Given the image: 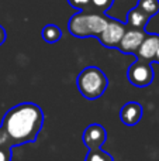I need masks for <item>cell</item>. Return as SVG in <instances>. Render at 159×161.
Segmentation results:
<instances>
[{
	"instance_id": "2e32d148",
	"label": "cell",
	"mask_w": 159,
	"mask_h": 161,
	"mask_svg": "<svg viewBox=\"0 0 159 161\" xmlns=\"http://www.w3.org/2000/svg\"><path fill=\"white\" fill-rule=\"evenodd\" d=\"M13 153H11V147L3 146L0 147V161H11Z\"/></svg>"
},
{
	"instance_id": "6da1fadb",
	"label": "cell",
	"mask_w": 159,
	"mask_h": 161,
	"mask_svg": "<svg viewBox=\"0 0 159 161\" xmlns=\"http://www.w3.org/2000/svg\"><path fill=\"white\" fill-rule=\"evenodd\" d=\"M44 126V112L37 103L24 102L10 108L2 120L8 147L33 143Z\"/></svg>"
},
{
	"instance_id": "4fadbf2b",
	"label": "cell",
	"mask_w": 159,
	"mask_h": 161,
	"mask_svg": "<svg viewBox=\"0 0 159 161\" xmlns=\"http://www.w3.org/2000/svg\"><path fill=\"white\" fill-rule=\"evenodd\" d=\"M85 161H114L113 156L101 148H90L86 154Z\"/></svg>"
},
{
	"instance_id": "5b68a950",
	"label": "cell",
	"mask_w": 159,
	"mask_h": 161,
	"mask_svg": "<svg viewBox=\"0 0 159 161\" xmlns=\"http://www.w3.org/2000/svg\"><path fill=\"white\" fill-rule=\"evenodd\" d=\"M126 30H127V27L123 21L115 20V19H110L106 28L99 34L97 40L106 48H117L121 38H123L124 33H126Z\"/></svg>"
},
{
	"instance_id": "30bf717a",
	"label": "cell",
	"mask_w": 159,
	"mask_h": 161,
	"mask_svg": "<svg viewBox=\"0 0 159 161\" xmlns=\"http://www.w3.org/2000/svg\"><path fill=\"white\" fill-rule=\"evenodd\" d=\"M151 20V17L146 13H144L138 6L132 7L131 10L127 13V24L130 28H135V30H145L148 21Z\"/></svg>"
},
{
	"instance_id": "52a82bcc",
	"label": "cell",
	"mask_w": 159,
	"mask_h": 161,
	"mask_svg": "<svg viewBox=\"0 0 159 161\" xmlns=\"http://www.w3.org/2000/svg\"><path fill=\"white\" fill-rule=\"evenodd\" d=\"M83 140L85 146L87 148H101L103 144L107 142V131L99 123H92L86 127V130L83 131Z\"/></svg>"
},
{
	"instance_id": "7a4b0ae2",
	"label": "cell",
	"mask_w": 159,
	"mask_h": 161,
	"mask_svg": "<svg viewBox=\"0 0 159 161\" xmlns=\"http://www.w3.org/2000/svg\"><path fill=\"white\" fill-rule=\"evenodd\" d=\"M109 17L106 14H100L96 11H79L73 14L68 21V31L76 38H89L96 37L106 28L109 23Z\"/></svg>"
},
{
	"instance_id": "277c9868",
	"label": "cell",
	"mask_w": 159,
	"mask_h": 161,
	"mask_svg": "<svg viewBox=\"0 0 159 161\" xmlns=\"http://www.w3.org/2000/svg\"><path fill=\"white\" fill-rule=\"evenodd\" d=\"M127 78H128L131 85L137 86V88L149 86L154 82V78H155L151 62L137 58V61H134L130 65L128 71H127Z\"/></svg>"
},
{
	"instance_id": "3957f363",
	"label": "cell",
	"mask_w": 159,
	"mask_h": 161,
	"mask_svg": "<svg viewBox=\"0 0 159 161\" xmlns=\"http://www.w3.org/2000/svg\"><path fill=\"white\" fill-rule=\"evenodd\" d=\"M78 91L83 97L89 100H95L103 96L109 86V78L106 74L97 67H86L79 72L76 78Z\"/></svg>"
},
{
	"instance_id": "ba28073f",
	"label": "cell",
	"mask_w": 159,
	"mask_h": 161,
	"mask_svg": "<svg viewBox=\"0 0 159 161\" xmlns=\"http://www.w3.org/2000/svg\"><path fill=\"white\" fill-rule=\"evenodd\" d=\"M158 47H159V36L158 34H154V33L152 34L146 33L145 38L141 42V45L135 55L138 57V59H144V61H148L152 64Z\"/></svg>"
},
{
	"instance_id": "8992f818",
	"label": "cell",
	"mask_w": 159,
	"mask_h": 161,
	"mask_svg": "<svg viewBox=\"0 0 159 161\" xmlns=\"http://www.w3.org/2000/svg\"><path fill=\"white\" fill-rule=\"evenodd\" d=\"M146 33L145 30H135V28H127L118 44L117 50L124 54H137L141 42L144 41Z\"/></svg>"
},
{
	"instance_id": "9a60e30c",
	"label": "cell",
	"mask_w": 159,
	"mask_h": 161,
	"mask_svg": "<svg viewBox=\"0 0 159 161\" xmlns=\"http://www.w3.org/2000/svg\"><path fill=\"white\" fill-rule=\"evenodd\" d=\"M66 2L69 6L79 11H87V8L90 7V0H66Z\"/></svg>"
},
{
	"instance_id": "9c48e42d",
	"label": "cell",
	"mask_w": 159,
	"mask_h": 161,
	"mask_svg": "<svg viewBox=\"0 0 159 161\" xmlns=\"http://www.w3.org/2000/svg\"><path fill=\"white\" fill-rule=\"evenodd\" d=\"M144 109L138 102H128L121 108L120 110V119L126 126H137V123H140V120L142 119Z\"/></svg>"
},
{
	"instance_id": "5bb4252c",
	"label": "cell",
	"mask_w": 159,
	"mask_h": 161,
	"mask_svg": "<svg viewBox=\"0 0 159 161\" xmlns=\"http://www.w3.org/2000/svg\"><path fill=\"white\" fill-rule=\"evenodd\" d=\"M114 0H90V6H92L96 11V13H100V14H104L110 7L113 6Z\"/></svg>"
},
{
	"instance_id": "8fae6325",
	"label": "cell",
	"mask_w": 159,
	"mask_h": 161,
	"mask_svg": "<svg viewBox=\"0 0 159 161\" xmlns=\"http://www.w3.org/2000/svg\"><path fill=\"white\" fill-rule=\"evenodd\" d=\"M41 36L45 42L54 44V42H58L62 38V30L55 24H47L42 28Z\"/></svg>"
},
{
	"instance_id": "e0dca14e",
	"label": "cell",
	"mask_w": 159,
	"mask_h": 161,
	"mask_svg": "<svg viewBox=\"0 0 159 161\" xmlns=\"http://www.w3.org/2000/svg\"><path fill=\"white\" fill-rule=\"evenodd\" d=\"M6 38H7V33H6V30L2 27V25H0V45L4 44Z\"/></svg>"
},
{
	"instance_id": "ac0fdd59",
	"label": "cell",
	"mask_w": 159,
	"mask_h": 161,
	"mask_svg": "<svg viewBox=\"0 0 159 161\" xmlns=\"http://www.w3.org/2000/svg\"><path fill=\"white\" fill-rule=\"evenodd\" d=\"M152 62H156V64H159V47H158L156 54H155V57H154V61H152Z\"/></svg>"
},
{
	"instance_id": "7c38bea8",
	"label": "cell",
	"mask_w": 159,
	"mask_h": 161,
	"mask_svg": "<svg viewBox=\"0 0 159 161\" xmlns=\"http://www.w3.org/2000/svg\"><path fill=\"white\" fill-rule=\"evenodd\" d=\"M137 6L151 19L159 13V0H138Z\"/></svg>"
}]
</instances>
